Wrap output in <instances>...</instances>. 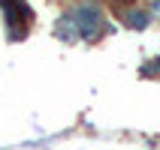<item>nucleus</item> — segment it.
<instances>
[{"mask_svg":"<svg viewBox=\"0 0 160 150\" xmlns=\"http://www.w3.org/2000/svg\"><path fill=\"white\" fill-rule=\"evenodd\" d=\"M142 75H145V78H154V75H160V57H154V60L142 63Z\"/></svg>","mask_w":160,"mask_h":150,"instance_id":"nucleus-4","label":"nucleus"},{"mask_svg":"<svg viewBox=\"0 0 160 150\" xmlns=\"http://www.w3.org/2000/svg\"><path fill=\"white\" fill-rule=\"evenodd\" d=\"M148 15L160 21V0H151V3H148Z\"/></svg>","mask_w":160,"mask_h":150,"instance_id":"nucleus-5","label":"nucleus"},{"mask_svg":"<svg viewBox=\"0 0 160 150\" xmlns=\"http://www.w3.org/2000/svg\"><path fill=\"white\" fill-rule=\"evenodd\" d=\"M148 12H145V9H127L124 12V24L127 27H133V30H145V27H148Z\"/></svg>","mask_w":160,"mask_h":150,"instance_id":"nucleus-3","label":"nucleus"},{"mask_svg":"<svg viewBox=\"0 0 160 150\" xmlns=\"http://www.w3.org/2000/svg\"><path fill=\"white\" fill-rule=\"evenodd\" d=\"M54 33L61 36L67 45L76 42V39H82V36H79V27H76V18H72V12H67V15L58 18V27H54Z\"/></svg>","mask_w":160,"mask_h":150,"instance_id":"nucleus-2","label":"nucleus"},{"mask_svg":"<svg viewBox=\"0 0 160 150\" xmlns=\"http://www.w3.org/2000/svg\"><path fill=\"white\" fill-rule=\"evenodd\" d=\"M72 18H76V27H79V36L82 39H88V42H97L106 24H103V12H100L97 3H79V6L72 9Z\"/></svg>","mask_w":160,"mask_h":150,"instance_id":"nucleus-1","label":"nucleus"}]
</instances>
